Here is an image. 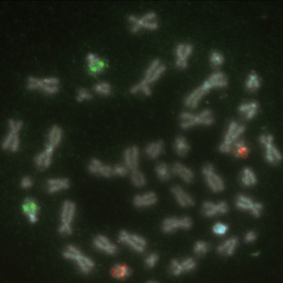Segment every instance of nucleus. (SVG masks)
Segmentation results:
<instances>
[{"label": "nucleus", "instance_id": "obj_1", "mask_svg": "<svg viewBox=\"0 0 283 283\" xmlns=\"http://www.w3.org/2000/svg\"><path fill=\"white\" fill-rule=\"evenodd\" d=\"M62 256L65 260L75 262L80 272L84 275L91 274L95 268V262L76 246L69 244L62 253Z\"/></svg>", "mask_w": 283, "mask_h": 283}, {"label": "nucleus", "instance_id": "obj_2", "mask_svg": "<svg viewBox=\"0 0 283 283\" xmlns=\"http://www.w3.org/2000/svg\"><path fill=\"white\" fill-rule=\"evenodd\" d=\"M246 127L235 120L229 123L225 130L222 141L218 146V150L223 154H231L234 143L244 137Z\"/></svg>", "mask_w": 283, "mask_h": 283}, {"label": "nucleus", "instance_id": "obj_3", "mask_svg": "<svg viewBox=\"0 0 283 283\" xmlns=\"http://www.w3.org/2000/svg\"><path fill=\"white\" fill-rule=\"evenodd\" d=\"M26 89L29 91L42 92L48 96L55 95L59 92L60 80L55 77H29L26 82Z\"/></svg>", "mask_w": 283, "mask_h": 283}, {"label": "nucleus", "instance_id": "obj_4", "mask_svg": "<svg viewBox=\"0 0 283 283\" xmlns=\"http://www.w3.org/2000/svg\"><path fill=\"white\" fill-rule=\"evenodd\" d=\"M8 131L1 143V148L4 151L15 153L20 146V133L23 127V123L20 120L9 119L7 122Z\"/></svg>", "mask_w": 283, "mask_h": 283}, {"label": "nucleus", "instance_id": "obj_5", "mask_svg": "<svg viewBox=\"0 0 283 283\" xmlns=\"http://www.w3.org/2000/svg\"><path fill=\"white\" fill-rule=\"evenodd\" d=\"M128 21L130 30L133 34H137L142 30L155 31L159 26L158 16L153 11L147 12L140 17L130 15Z\"/></svg>", "mask_w": 283, "mask_h": 283}, {"label": "nucleus", "instance_id": "obj_6", "mask_svg": "<svg viewBox=\"0 0 283 283\" xmlns=\"http://www.w3.org/2000/svg\"><path fill=\"white\" fill-rule=\"evenodd\" d=\"M77 213V205L71 200H65L61 205L60 224L58 232L61 235L69 236L73 233V223Z\"/></svg>", "mask_w": 283, "mask_h": 283}, {"label": "nucleus", "instance_id": "obj_7", "mask_svg": "<svg viewBox=\"0 0 283 283\" xmlns=\"http://www.w3.org/2000/svg\"><path fill=\"white\" fill-rule=\"evenodd\" d=\"M274 140L273 135L269 133L262 134L258 138V141L264 151L266 161L272 165H278L283 159L281 151Z\"/></svg>", "mask_w": 283, "mask_h": 283}, {"label": "nucleus", "instance_id": "obj_8", "mask_svg": "<svg viewBox=\"0 0 283 283\" xmlns=\"http://www.w3.org/2000/svg\"><path fill=\"white\" fill-rule=\"evenodd\" d=\"M118 240L121 244L137 254L145 253L148 245L144 237L139 234L126 230H122L119 232Z\"/></svg>", "mask_w": 283, "mask_h": 283}, {"label": "nucleus", "instance_id": "obj_9", "mask_svg": "<svg viewBox=\"0 0 283 283\" xmlns=\"http://www.w3.org/2000/svg\"><path fill=\"white\" fill-rule=\"evenodd\" d=\"M201 172L208 188L214 193L223 192L225 188L224 180L216 173L215 168L212 164H205L201 169Z\"/></svg>", "mask_w": 283, "mask_h": 283}, {"label": "nucleus", "instance_id": "obj_10", "mask_svg": "<svg viewBox=\"0 0 283 283\" xmlns=\"http://www.w3.org/2000/svg\"><path fill=\"white\" fill-rule=\"evenodd\" d=\"M193 225V221L190 217L184 216L182 217H168L162 221L161 229L166 234L174 233L180 229L189 230Z\"/></svg>", "mask_w": 283, "mask_h": 283}, {"label": "nucleus", "instance_id": "obj_11", "mask_svg": "<svg viewBox=\"0 0 283 283\" xmlns=\"http://www.w3.org/2000/svg\"><path fill=\"white\" fill-rule=\"evenodd\" d=\"M211 89L206 83H203L198 86L185 97L184 104L186 108L189 109H194L198 107L200 102L203 98L207 96L211 91Z\"/></svg>", "mask_w": 283, "mask_h": 283}, {"label": "nucleus", "instance_id": "obj_12", "mask_svg": "<svg viewBox=\"0 0 283 283\" xmlns=\"http://www.w3.org/2000/svg\"><path fill=\"white\" fill-rule=\"evenodd\" d=\"M166 71V66L162 61L156 59L152 61L147 67L143 79L151 86L161 79Z\"/></svg>", "mask_w": 283, "mask_h": 283}, {"label": "nucleus", "instance_id": "obj_13", "mask_svg": "<svg viewBox=\"0 0 283 283\" xmlns=\"http://www.w3.org/2000/svg\"><path fill=\"white\" fill-rule=\"evenodd\" d=\"M229 210L228 204L225 201L214 202L205 201L201 207V214L207 218H212L216 216L227 214Z\"/></svg>", "mask_w": 283, "mask_h": 283}, {"label": "nucleus", "instance_id": "obj_14", "mask_svg": "<svg viewBox=\"0 0 283 283\" xmlns=\"http://www.w3.org/2000/svg\"><path fill=\"white\" fill-rule=\"evenodd\" d=\"M55 149V147L45 143L43 149L34 157V163L37 170L44 171L51 166Z\"/></svg>", "mask_w": 283, "mask_h": 283}, {"label": "nucleus", "instance_id": "obj_15", "mask_svg": "<svg viewBox=\"0 0 283 283\" xmlns=\"http://www.w3.org/2000/svg\"><path fill=\"white\" fill-rule=\"evenodd\" d=\"M87 169L90 174L104 179L114 176L113 166L104 163L100 159L93 158L89 162Z\"/></svg>", "mask_w": 283, "mask_h": 283}, {"label": "nucleus", "instance_id": "obj_16", "mask_svg": "<svg viewBox=\"0 0 283 283\" xmlns=\"http://www.w3.org/2000/svg\"><path fill=\"white\" fill-rule=\"evenodd\" d=\"M193 52V46L190 43H182L176 46L175 50V65L179 69H186L188 66V60Z\"/></svg>", "mask_w": 283, "mask_h": 283}, {"label": "nucleus", "instance_id": "obj_17", "mask_svg": "<svg viewBox=\"0 0 283 283\" xmlns=\"http://www.w3.org/2000/svg\"><path fill=\"white\" fill-rule=\"evenodd\" d=\"M94 248L106 255L113 256L118 253V247L116 244L104 235H97L92 241Z\"/></svg>", "mask_w": 283, "mask_h": 283}, {"label": "nucleus", "instance_id": "obj_18", "mask_svg": "<svg viewBox=\"0 0 283 283\" xmlns=\"http://www.w3.org/2000/svg\"><path fill=\"white\" fill-rule=\"evenodd\" d=\"M21 210L28 222L32 224L38 222L40 207L38 200L35 198L27 196L24 198L21 204Z\"/></svg>", "mask_w": 283, "mask_h": 283}, {"label": "nucleus", "instance_id": "obj_19", "mask_svg": "<svg viewBox=\"0 0 283 283\" xmlns=\"http://www.w3.org/2000/svg\"><path fill=\"white\" fill-rule=\"evenodd\" d=\"M86 64L89 75L95 77L103 73L108 67L106 61L95 53H89L86 56Z\"/></svg>", "mask_w": 283, "mask_h": 283}, {"label": "nucleus", "instance_id": "obj_20", "mask_svg": "<svg viewBox=\"0 0 283 283\" xmlns=\"http://www.w3.org/2000/svg\"><path fill=\"white\" fill-rule=\"evenodd\" d=\"M170 190L179 206L189 208L194 206L195 199L193 196L182 186L175 185L171 188Z\"/></svg>", "mask_w": 283, "mask_h": 283}, {"label": "nucleus", "instance_id": "obj_21", "mask_svg": "<svg viewBox=\"0 0 283 283\" xmlns=\"http://www.w3.org/2000/svg\"><path fill=\"white\" fill-rule=\"evenodd\" d=\"M238 112L247 121L253 120L260 113V104L255 100H246L238 106Z\"/></svg>", "mask_w": 283, "mask_h": 283}, {"label": "nucleus", "instance_id": "obj_22", "mask_svg": "<svg viewBox=\"0 0 283 283\" xmlns=\"http://www.w3.org/2000/svg\"><path fill=\"white\" fill-rule=\"evenodd\" d=\"M158 197L154 191H148L135 195L133 198V206L138 209H145L155 206Z\"/></svg>", "mask_w": 283, "mask_h": 283}, {"label": "nucleus", "instance_id": "obj_23", "mask_svg": "<svg viewBox=\"0 0 283 283\" xmlns=\"http://www.w3.org/2000/svg\"><path fill=\"white\" fill-rule=\"evenodd\" d=\"M123 163L130 171L138 169L140 163L141 153L138 147L132 146L127 147L123 153Z\"/></svg>", "mask_w": 283, "mask_h": 283}, {"label": "nucleus", "instance_id": "obj_24", "mask_svg": "<svg viewBox=\"0 0 283 283\" xmlns=\"http://www.w3.org/2000/svg\"><path fill=\"white\" fill-rule=\"evenodd\" d=\"M45 187L47 193L54 195L69 189L71 187V182L66 178L48 179L46 180Z\"/></svg>", "mask_w": 283, "mask_h": 283}, {"label": "nucleus", "instance_id": "obj_25", "mask_svg": "<svg viewBox=\"0 0 283 283\" xmlns=\"http://www.w3.org/2000/svg\"><path fill=\"white\" fill-rule=\"evenodd\" d=\"M173 175L178 176L185 183L190 184L193 183L195 176L190 167L181 162H176L171 167Z\"/></svg>", "mask_w": 283, "mask_h": 283}, {"label": "nucleus", "instance_id": "obj_26", "mask_svg": "<svg viewBox=\"0 0 283 283\" xmlns=\"http://www.w3.org/2000/svg\"><path fill=\"white\" fill-rule=\"evenodd\" d=\"M204 81L210 86L212 90L223 89L227 88L228 85L227 76L219 71L211 74Z\"/></svg>", "mask_w": 283, "mask_h": 283}, {"label": "nucleus", "instance_id": "obj_27", "mask_svg": "<svg viewBox=\"0 0 283 283\" xmlns=\"http://www.w3.org/2000/svg\"><path fill=\"white\" fill-rule=\"evenodd\" d=\"M239 244V239L237 237H231L220 244L217 247L216 252L223 256H232L235 253Z\"/></svg>", "mask_w": 283, "mask_h": 283}, {"label": "nucleus", "instance_id": "obj_28", "mask_svg": "<svg viewBox=\"0 0 283 283\" xmlns=\"http://www.w3.org/2000/svg\"><path fill=\"white\" fill-rule=\"evenodd\" d=\"M251 151L250 145L243 137L236 141L232 146L231 154L236 159L247 158Z\"/></svg>", "mask_w": 283, "mask_h": 283}, {"label": "nucleus", "instance_id": "obj_29", "mask_svg": "<svg viewBox=\"0 0 283 283\" xmlns=\"http://www.w3.org/2000/svg\"><path fill=\"white\" fill-rule=\"evenodd\" d=\"M165 143L162 140L151 142L147 144L145 149L146 157L150 160L159 158L165 152Z\"/></svg>", "mask_w": 283, "mask_h": 283}, {"label": "nucleus", "instance_id": "obj_30", "mask_svg": "<svg viewBox=\"0 0 283 283\" xmlns=\"http://www.w3.org/2000/svg\"><path fill=\"white\" fill-rule=\"evenodd\" d=\"M110 274L116 281H125L132 276L133 270L126 264L117 263L113 266Z\"/></svg>", "mask_w": 283, "mask_h": 283}, {"label": "nucleus", "instance_id": "obj_31", "mask_svg": "<svg viewBox=\"0 0 283 283\" xmlns=\"http://www.w3.org/2000/svg\"><path fill=\"white\" fill-rule=\"evenodd\" d=\"M64 138V131L57 125H52L47 134L46 143L56 149L62 142Z\"/></svg>", "mask_w": 283, "mask_h": 283}, {"label": "nucleus", "instance_id": "obj_32", "mask_svg": "<svg viewBox=\"0 0 283 283\" xmlns=\"http://www.w3.org/2000/svg\"><path fill=\"white\" fill-rule=\"evenodd\" d=\"M174 150L179 157H186L190 153V145L188 139L183 135H179L174 141Z\"/></svg>", "mask_w": 283, "mask_h": 283}, {"label": "nucleus", "instance_id": "obj_33", "mask_svg": "<svg viewBox=\"0 0 283 283\" xmlns=\"http://www.w3.org/2000/svg\"><path fill=\"white\" fill-rule=\"evenodd\" d=\"M240 183L244 187L252 188L258 182L257 175L251 168L246 167L242 170L240 176Z\"/></svg>", "mask_w": 283, "mask_h": 283}, {"label": "nucleus", "instance_id": "obj_34", "mask_svg": "<svg viewBox=\"0 0 283 283\" xmlns=\"http://www.w3.org/2000/svg\"><path fill=\"white\" fill-rule=\"evenodd\" d=\"M156 176L162 182L170 181L173 175L171 167L164 162H159L155 167Z\"/></svg>", "mask_w": 283, "mask_h": 283}, {"label": "nucleus", "instance_id": "obj_35", "mask_svg": "<svg viewBox=\"0 0 283 283\" xmlns=\"http://www.w3.org/2000/svg\"><path fill=\"white\" fill-rule=\"evenodd\" d=\"M262 84L261 79L259 75L255 72H252L249 74L245 82L246 90L250 93H254L261 88Z\"/></svg>", "mask_w": 283, "mask_h": 283}, {"label": "nucleus", "instance_id": "obj_36", "mask_svg": "<svg viewBox=\"0 0 283 283\" xmlns=\"http://www.w3.org/2000/svg\"><path fill=\"white\" fill-rule=\"evenodd\" d=\"M214 113L210 109H203L196 113V126H210L214 124Z\"/></svg>", "mask_w": 283, "mask_h": 283}, {"label": "nucleus", "instance_id": "obj_37", "mask_svg": "<svg viewBox=\"0 0 283 283\" xmlns=\"http://www.w3.org/2000/svg\"><path fill=\"white\" fill-rule=\"evenodd\" d=\"M180 125L184 130H189L196 126V113L190 111H184L179 116Z\"/></svg>", "mask_w": 283, "mask_h": 283}, {"label": "nucleus", "instance_id": "obj_38", "mask_svg": "<svg viewBox=\"0 0 283 283\" xmlns=\"http://www.w3.org/2000/svg\"><path fill=\"white\" fill-rule=\"evenodd\" d=\"M130 93L133 95L149 96L152 93L151 86L141 80L130 88Z\"/></svg>", "mask_w": 283, "mask_h": 283}, {"label": "nucleus", "instance_id": "obj_39", "mask_svg": "<svg viewBox=\"0 0 283 283\" xmlns=\"http://www.w3.org/2000/svg\"><path fill=\"white\" fill-rule=\"evenodd\" d=\"M130 182L135 188H142L147 184L146 175L139 169L134 170L130 172Z\"/></svg>", "mask_w": 283, "mask_h": 283}, {"label": "nucleus", "instance_id": "obj_40", "mask_svg": "<svg viewBox=\"0 0 283 283\" xmlns=\"http://www.w3.org/2000/svg\"><path fill=\"white\" fill-rule=\"evenodd\" d=\"M254 202V200L250 196L243 194H238L235 200L236 207L244 211H249Z\"/></svg>", "mask_w": 283, "mask_h": 283}, {"label": "nucleus", "instance_id": "obj_41", "mask_svg": "<svg viewBox=\"0 0 283 283\" xmlns=\"http://www.w3.org/2000/svg\"><path fill=\"white\" fill-rule=\"evenodd\" d=\"M211 246L207 241L199 240L193 245V253L196 257L203 258L210 251Z\"/></svg>", "mask_w": 283, "mask_h": 283}, {"label": "nucleus", "instance_id": "obj_42", "mask_svg": "<svg viewBox=\"0 0 283 283\" xmlns=\"http://www.w3.org/2000/svg\"><path fill=\"white\" fill-rule=\"evenodd\" d=\"M93 90L98 95L104 97L111 95L112 93L111 85L105 81L96 83L94 86Z\"/></svg>", "mask_w": 283, "mask_h": 283}, {"label": "nucleus", "instance_id": "obj_43", "mask_svg": "<svg viewBox=\"0 0 283 283\" xmlns=\"http://www.w3.org/2000/svg\"><path fill=\"white\" fill-rule=\"evenodd\" d=\"M180 262H181L184 274L190 273L193 272L196 269V266H197L196 260L194 258L191 257L184 258L182 260L180 261Z\"/></svg>", "mask_w": 283, "mask_h": 283}, {"label": "nucleus", "instance_id": "obj_44", "mask_svg": "<svg viewBox=\"0 0 283 283\" xmlns=\"http://www.w3.org/2000/svg\"><path fill=\"white\" fill-rule=\"evenodd\" d=\"M160 257L157 252H151L147 254L144 258V265L148 269H153L159 263Z\"/></svg>", "mask_w": 283, "mask_h": 283}, {"label": "nucleus", "instance_id": "obj_45", "mask_svg": "<svg viewBox=\"0 0 283 283\" xmlns=\"http://www.w3.org/2000/svg\"><path fill=\"white\" fill-rule=\"evenodd\" d=\"M169 272L172 276L179 277L184 274L183 270L180 260H172L169 265Z\"/></svg>", "mask_w": 283, "mask_h": 283}, {"label": "nucleus", "instance_id": "obj_46", "mask_svg": "<svg viewBox=\"0 0 283 283\" xmlns=\"http://www.w3.org/2000/svg\"><path fill=\"white\" fill-rule=\"evenodd\" d=\"M224 62V57L222 53L219 51H213L210 54V63L214 68L221 66Z\"/></svg>", "mask_w": 283, "mask_h": 283}, {"label": "nucleus", "instance_id": "obj_47", "mask_svg": "<svg viewBox=\"0 0 283 283\" xmlns=\"http://www.w3.org/2000/svg\"><path fill=\"white\" fill-rule=\"evenodd\" d=\"M76 97L78 102H83L91 100L93 98V94L89 89L81 88L78 89Z\"/></svg>", "mask_w": 283, "mask_h": 283}, {"label": "nucleus", "instance_id": "obj_48", "mask_svg": "<svg viewBox=\"0 0 283 283\" xmlns=\"http://www.w3.org/2000/svg\"><path fill=\"white\" fill-rule=\"evenodd\" d=\"M114 176L120 178H125L130 174V171L124 163L117 164L113 166Z\"/></svg>", "mask_w": 283, "mask_h": 283}, {"label": "nucleus", "instance_id": "obj_49", "mask_svg": "<svg viewBox=\"0 0 283 283\" xmlns=\"http://www.w3.org/2000/svg\"><path fill=\"white\" fill-rule=\"evenodd\" d=\"M228 225L221 222L216 223L212 227V232L217 236H224L228 232Z\"/></svg>", "mask_w": 283, "mask_h": 283}, {"label": "nucleus", "instance_id": "obj_50", "mask_svg": "<svg viewBox=\"0 0 283 283\" xmlns=\"http://www.w3.org/2000/svg\"><path fill=\"white\" fill-rule=\"evenodd\" d=\"M264 205L259 202H254L249 212L256 218L260 217L264 211Z\"/></svg>", "mask_w": 283, "mask_h": 283}, {"label": "nucleus", "instance_id": "obj_51", "mask_svg": "<svg viewBox=\"0 0 283 283\" xmlns=\"http://www.w3.org/2000/svg\"><path fill=\"white\" fill-rule=\"evenodd\" d=\"M20 187L23 190L30 189L32 187L34 186V181L30 176H24L20 180Z\"/></svg>", "mask_w": 283, "mask_h": 283}, {"label": "nucleus", "instance_id": "obj_52", "mask_svg": "<svg viewBox=\"0 0 283 283\" xmlns=\"http://www.w3.org/2000/svg\"><path fill=\"white\" fill-rule=\"evenodd\" d=\"M257 239V234L254 231H249L247 233L244 237V241L246 243L250 244L254 243Z\"/></svg>", "mask_w": 283, "mask_h": 283}, {"label": "nucleus", "instance_id": "obj_53", "mask_svg": "<svg viewBox=\"0 0 283 283\" xmlns=\"http://www.w3.org/2000/svg\"><path fill=\"white\" fill-rule=\"evenodd\" d=\"M260 255V252L257 251L256 252H254L252 254V256L254 257H257Z\"/></svg>", "mask_w": 283, "mask_h": 283}, {"label": "nucleus", "instance_id": "obj_54", "mask_svg": "<svg viewBox=\"0 0 283 283\" xmlns=\"http://www.w3.org/2000/svg\"><path fill=\"white\" fill-rule=\"evenodd\" d=\"M147 283H157V282L155 280H150L149 281H148V282H147Z\"/></svg>", "mask_w": 283, "mask_h": 283}]
</instances>
